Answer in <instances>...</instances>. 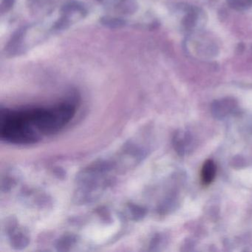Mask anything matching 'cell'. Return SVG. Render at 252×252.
Instances as JSON below:
<instances>
[{"instance_id":"obj_9","label":"cell","mask_w":252,"mask_h":252,"mask_svg":"<svg viewBox=\"0 0 252 252\" xmlns=\"http://www.w3.org/2000/svg\"><path fill=\"white\" fill-rule=\"evenodd\" d=\"M217 166L212 160H207L203 163L201 169V181L205 185H209L216 176Z\"/></svg>"},{"instance_id":"obj_11","label":"cell","mask_w":252,"mask_h":252,"mask_svg":"<svg viewBox=\"0 0 252 252\" xmlns=\"http://www.w3.org/2000/svg\"><path fill=\"white\" fill-rule=\"evenodd\" d=\"M76 236L74 235H64L62 237L60 240H57L56 243V247L60 251H67L70 250L72 246L76 244Z\"/></svg>"},{"instance_id":"obj_3","label":"cell","mask_w":252,"mask_h":252,"mask_svg":"<svg viewBox=\"0 0 252 252\" xmlns=\"http://www.w3.org/2000/svg\"><path fill=\"white\" fill-rule=\"evenodd\" d=\"M150 0H109L101 23L110 29H148L156 24Z\"/></svg>"},{"instance_id":"obj_8","label":"cell","mask_w":252,"mask_h":252,"mask_svg":"<svg viewBox=\"0 0 252 252\" xmlns=\"http://www.w3.org/2000/svg\"><path fill=\"white\" fill-rule=\"evenodd\" d=\"M237 103L233 98L218 100L212 104V114L216 119H225L237 111Z\"/></svg>"},{"instance_id":"obj_6","label":"cell","mask_w":252,"mask_h":252,"mask_svg":"<svg viewBox=\"0 0 252 252\" xmlns=\"http://www.w3.org/2000/svg\"><path fill=\"white\" fill-rule=\"evenodd\" d=\"M6 232L11 247L14 249L21 250L29 245L30 241L29 233L15 220L11 219L7 222Z\"/></svg>"},{"instance_id":"obj_2","label":"cell","mask_w":252,"mask_h":252,"mask_svg":"<svg viewBox=\"0 0 252 252\" xmlns=\"http://www.w3.org/2000/svg\"><path fill=\"white\" fill-rule=\"evenodd\" d=\"M125 172L116 155L90 163L76 176L73 201L76 204H91L99 200L113 186L119 174Z\"/></svg>"},{"instance_id":"obj_12","label":"cell","mask_w":252,"mask_h":252,"mask_svg":"<svg viewBox=\"0 0 252 252\" xmlns=\"http://www.w3.org/2000/svg\"><path fill=\"white\" fill-rule=\"evenodd\" d=\"M199 14L200 13L195 9H191L189 11L183 21L186 29L191 30L197 27V23H199V17H200Z\"/></svg>"},{"instance_id":"obj_5","label":"cell","mask_w":252,"mask_h":252,"mask_svg":"<svg viewBox=\"0 0 252 252\" xmlns=\"http://www.w3.org/2000/svg\"><path fill=\"white\" fill-rule=\"evenodd\" d=\"M88 9L82 2L72 0L65 2L59 11L57 19L53 22V32L67 30L85 18Z\"/></svg>"},{"instance_id":"obj_13","label":"cell","mask_w":252,"mask_h":252,"mask_svg":"<svg viewBox=\"0 0 252 252\" xmlns=\"http://www.w3.org/2000/svg\"><path fill=\"white\" fill-rule=\"evenodd\" d=\"M227 3L233 9L244 11L252 8V0H226Z\"/></svg>"},{"instance_id":"obj_7","label":"cell","mask_w":252,"mask_h":252,"mask_svg":"<svg viewBox=\"0 0 252 252\" xmlns=\"http://www.w3.org/2000/svg\"><path fill=\"white\" fill-rule=\"evenodd\" d=\"M172 143L175 151L181 156L191 153L194 147V137L188 131H178L174 135Z\"/></svg>"},{"instance_id":"obj_4","label":"cell","mask_w":252,"mask_h":252,"mask_svg":"<svg viewBox=\"0 0 252 252\" xmlns=\"http://www.w3.org/2000/svg\"><path fill=\"white\" fill-rule=\"evenodd\" d=\"M52 32V26L43 23L28 25L19 29L8 42L5 48V54L11 57L26 54L31 48L36 46Z\"/></svg>"},{"instance_id":"obj_1","label":"cell","mask_w":252,"mask_h":252,"mask_svg":"<svg viewBox=\"0 0 252 252\" xmlns=\"http://www.w3.org/2000/svg\"><path fill=\"white\" fill-rule=\"evenodd\" d=\"M76 106L66 101L49 107L0 110V138L16 145L36 144L58 133L73 119Z\"/></svg>"},{"instance_id":"obj_10","label":"cell","mask_w":252,"mask_h":252,"mask_svg":"<svg viewBox=\"0 0 252 252\" xmlns=\"http://www.w3.org/2000/svg\"><path fill=\"white\" fill-rule=\"evenodd\" d=\"M125 213H126V218L134 221H138L145 216L147 210L145 208L139 205L130 203L126 206Z\"/></svg>"}]
</instances>
